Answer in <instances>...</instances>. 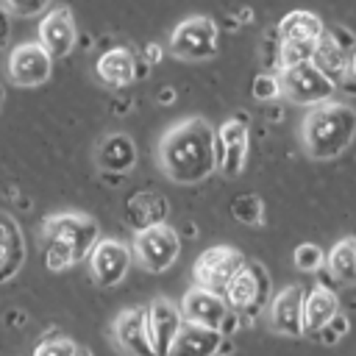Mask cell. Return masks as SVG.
<instances>
[{"label": "cell", "mask_w": 356, "mask_h": 356, "mask_svg": "<svg viewBox=\"0 0 356 356\" xmlns=\"http://www.w3.org/2000/svg\"><path fill=\"white\" fill-rule=\"evenodd\" d=\"M156 161L172 184H200L220 167L217 128L206 117H186L164 131Z\"/></svg>", "instance_id": "obj_1"}, {"label": "cell", "mask_w": 356, "mask_h": 356, "mask_svg": "<svg viewBox=\"0 0 356 356\" xmlns=\"http://www.w3.org/2000/svg\"><path fill=\"white\" fill-rule=\"evenodd\" d=\"M356 139V108L342 100H323L309 106L300 122V142L309 159L331 161L342 156Z\"/></svg>", "instance_id": "obj_2"}, {"label": "cell", "mask_w": 356, "mask_h": 356, "mask_svg": "<svg viewBox=\"0 0 356 356\" xmlns=\"http://www.w3.org/2000/svg\"><path fill=\"white\" fill-rule=\"evenodd\" d=\"M100 239V228L95 217L81 211H58L44 217L42 222V250L50 273H64L72 264L83 261L95 242Z\"/></svg>", "instance_id": "obj_3"}, {"label": "cell", "mask_w": 356, "mask_h": 356, "mask_svg": "<svg viewBox=\"0 0 356 356\" xmlns=\"http://www.w3.org/2000/svg\"><path fill=\"white\" fill-rule=\"evenodd\" d=\"M222 298L239 320L250 323V320L261 317L273 298V281H270L267 267L256 259H245L239 264V270L234 273V278L228 281Z\"/></svg>", "instance_id": "obj_4"}, {"label": "cell", "mask_w": 356, "mask_h": 356, "mask_svg": "<svg viewBox=\"0 0 356 356\" xmlns=\"http://www.w3.org/2000/svg\"><path fill=\"white\" fill-rule=\"evenodd\" d=\"M217 22L206 14H195L181 19L172 33H170V53L184 61H206L214 58L220 44H217Z\"/></svg>", "instance_id": "obj_5"}, {"label": "cell", "mask_w": 356, "mask_h": 356, "mask_svg": "<svg viewBox=\"0 0 356 356\" xmlns=\"http://www.w3.org/2000/svg\"><path fill=\"white\" fill-rule=\"evenodd\" d=\"M131 253L136 256L139 267H145L147 273H164L181 256V236H178V231L172 225L161 222V225L136 231Z\"/></svg>", "instance_id": "obj_6"}, {"label": "cell", "mask_w": 356, "mask_h": 356, "mask_svg": "<svg viewBox=\"0 0 356 356\" xmlns=\"http://www.w3.org/2000/svg\"><path fill=\"white\" fill-rule=\"evenodd\" d=\"M181 317L186 323H195V325H203V328H211V331H220L222 337L234 334V328L242 323L225 303L222 295H214L209 289H200V286H192L181 306H178Z\"/></svg>", "instance_id": "obj_7"}, {"label": "cell", "mask_w": 356, "mask_h": 356, "mask_svg": "<svg viewBox=\"0 0 356 356\" xmlns=\"http://www.w3.org/2000/svg\"><path fill=\"white\" fill-rule=\"evenodd\" d=\"M86 261H89L92 281L100 289H111V286H117V284L125 281V275L131 270V261H134V253H131V248L122 239L100 236L95 242V248L89 250Z\"/></svg>", "instance_id": "obj_8"}, {"label": "cell", "mask_w": 356, "mask_h": 356, "mask_svg": "<svg viewBox=\"0 0 356 356\" xmlns=\"http://www.w3.org/2000/svg\"><path fill=\"white\" fill-rule=\"evenodd\" d=\"M245 261V256L231 248V245H214V248H206L195 264H192V278H195V286L200 289H209L214 295H222L228 281L234 278V273L239 270V264Z\"/></svg>", "instance_id": "obj_9"}, {"label": "cell", "mask_w": 356, "mask_h": 356, "mask_svg": "<svg viewBox=\"0 0 356 356\" xmlns=\"http://www.w3.org/2000/svg\"><path fill=\"white\" fill-rule=\"evenodd\" d=\"M278 83H281V95L298 106H317L334 97V83L312 61L281 70Z\"/></svg>", "instance_id": "obj_10"}, {"label": "cell", "mask_w": 356, "mask_h": 356, "mask_svg": "<svg viewBox=\"0 0 356 356\" xmlns=\"http://www.w3.org/2000/svg\"><path fill=\"white\" fill-rule=\"evenodd\" d=\"M8 81L19 89L42 86L53 75V58L39 42H19L8 53Z\"/></svg>", "instance_id": "obj_11"}, {"label": "cell", "mask_w": 356, "mask_h": 356, "mask_svg": "<svg viewBox=\"0 0 356 356\" xmlns=\"http://www.w3.org/2000/svg\"><path fill=\"white\" fill-rule=\"evenodd\" d=\"M36 42L47 50V56L56 61V58H64L72 53L75 42H78V28H75V17L67 6H56V8H47L39 19V28H36Z\"/></svg>", "instance_id": "obj_12"}, {"label": "cell", "mask_w": 356, "mask_h": 356, "mask_svg": "<svg viewBox=\"0 0 356 356\" xmlns=\"http://www.w3.org/2000/svg\"><path fill=\"white\" fill-rule=\"evenodd\" d=\"M303 286L289 284L267 303V323L273 334L281 337H303Z\"/></svg>", "instance_id": "obj_13"}, {"label": "cell", "mask_w": 356, "mask_h": 356, "mask_svg": "<svg viewBox=\"0 0 356 356\" xmlns=\"http://www.w3.org/2000/svg\"><path fill=\"white\" fill-rule=\"evenodd\" d=\"M350 36L348 31L342 28H334V31H323V36L314 42V53H312V64L331 81H342L348 75V64H350Z\"/></svg>", "instance_id": "obj_14"}, {"label": "cell", "mask_w": 356, "mask_h": 356, "mask_svg": "<svg viewBox=\"0 0 356 356\" xmlns=\"http://www.w3.org/2000/svg\"><path fill=\"white\" fill-rule=\"evenodd\" d=\"M184 317L178 312V306L167 298H156L145 306V325H147V339L153 348V356H164L170 342L175 339L178 328H181Z\"/></svg>", "instance_id": "obj_15"}, {"label": "cell", "mask_w": 356, "mask_h": 356, "mask_svg": "<svg viewBox=\"0 0 356 356\" xmlns=\"http://www.w3.org/2000/svg\"><path fill=\"white\" fill-rule=\"evenodd\" d=\"M225 353H228V345L220 331L184 320L164 356H225Z\"/></svg>", "instance_id": "obj_16"}, {"label": "cell", "mask_w": 356, "mask_h": 356, "mask_svg": "<svg viewBox=\"0 0 356 356\" xmlns=\"http://www.w3.org/2000/svg\"><path fill=\"white\" fill-rule=\"evenodd\" d=\"M220 167L225 175H239L248 164V114L231 117L217 128Z\"/></svg>", "instance_id": "obj_17"}, {"label": "cell", "mask_w": 356, "mask_h": 356, "mask_svg": "<svg viewBox=\"0 0 356 356\" xmlns=\"http://www.w3.org/2000/svg\"><path fill=\"white\" fill-rule=\"evenodd\" d=\"M167 214H170L167 197H164L161 192H153V189L131 192V195L125 197V203H122V217H125V222L134 228V234L167 222Z\"/></svg>", "instance_id": "obj_18"}, {"label": "cell", "mask_w": 356, "mask_h": 356, "mask_svg": "<svg viewBox=\"0 0 356 356\" xmlns=\"http://www.w3.org/2000/svg\"><path fill=\"white\" fill-rule=\"evenodd\" d=\"M111 334H114V342L128 356H153V348L147 339V325H145V306L120 312L111 325Z\"/></svg>", "instance_id": "obj_19"}, {"label": "cell", "mask_w": 356, "mask_h": 356, "mask_svg": "<svg viewBox=\"0 0 356 356\" xmlns=\"http://www.w3.org/2000/svg\"><path fill=\"white\" fill-rule=\"evenodd\" d=\"M95 161L100 170L111 175H122L136 164V142L122 131L106 134L95 147Z\"/></svg>", "instance_id": "obj_20"}, {"label": "cell", "mask_w": 356, "mask_h": 356, "mask_svg": "<svg viewBox=\"0 0 356 356\" xmlns=\"http://www.w3.org/2000/svg\"><path fill=\"white\" fill-rule=\"evenodd\" d=\"M95 72L106 86L122 89V86L136 81V58L128 47H111V50L100 53V58L95 64Z\"/></svg>", "instance_id": "obj_21"}, {"label": "cell", "mask_w": 356, "mask_h": 356, "mask_svg": "<svg viewBox=\"0 0 356 356\" xmlns=\"http://www.w3.org/2000/svg\"><path fill=\"white\" fill-rule=\"evenodd\" d=\"M25 264V236L11 217H0V284L14 278Z\"/></svg>", "instance_id": "obj_22"}, {"label": "cell", "mask_w": 356, "mask_h": 356, "mask_svg": "<svg viewBox=\"0 0 356 356\" xmlns=\"http://www.w3.org/2000/svg\"><path fill=\"white\" fill-rule=\"evenodd\" d=\"M339 312V298L328 286H314L303 295V334H317Z\"/></svg>", "instance_id": "obj_23"}, {"label": "cell", "mask_w": 356, "mask_h": 356, "mask_svg": "<svg viewBox=\"0 0 356 356\" xmlns=\"http://www.w3.org/2000/svg\"><path fill=\"white\" fill-rule=\"evenodd\" d=\"M325 25L317 14L306 11V8H295L289 14L281 17L278 22V36L281 39H298V42H317L323 36Z\"/></svg>", "instance_id": "obj_24"}, {"label": "cell", "mask_w": 356, "mask_h": 356, "mask_svg": "<svg viewBox=\"0 0 356 356\" xmlns=\"http://www.w3.org/2000/svg\"><path fill=\"white\" fill-rule=\"evenodd\" d=\"M331 278L339 284H356V236H342L325 256V264Z\"/></svg>", "instance_id": "obj_25"}, {"label": "cell", "mask_w": 356, "mask_h": 356, "mask_svg": "<svg viewBox=\"0 0 356 356\" xmlns=\"http://www.w3.org/2000/svg\"><path fill=\"white\" fill-rule=\"evenodd\" d=\"M231 217L242 225H261L264 222V200L256 192H242L231 200Z\"/></svg>", "instance_id": "obj_26"}, {"label": "cell", "mask_w": 356, "mask_h": 356, "mask_svg": "<svg viewBox=\"0 0 356 356\" xmlns=\"http://www.w3.org/2000/svg\"><path fill=\"white\" fill-rule=\"evenodd\" d=\"M312 53H314V42L281 39V44H278V64H281V70H286V67H298V64L312 61Z\"/></svg>", "instance_id": "obj_27"}, {"label": "cell", "mask_w": 356, "mask_h": 356, "mask_svg": "<svg viewBox=\"0 0 356 356\" xmlns=\"http://www.w3.org/2000/svg\"><path fill=\"white\" fill-rule=\"evenodd\" d=\"M292 264H295L298 270H303V273H317V270H323V264H325V253H323L320 245H314V242H300V245L292 250Z\"/></svg>", "instance_id": "obj_28"}, {"label": "cell", "mask_w": 356, "mask_h": 356, "mask_svg": "<svg viewBox=\"0 0 356 356\" xmlns=\"http://www.w3.org/2000/svg\"><path fill=\"white\" fill-rule=\"evenodd\" d=\"M348 331H350V320H348V314L339 309V312H337V314L317 331V339H320L323 345H337Z\"/></svg>", "instance_id": "obj_29"}, {"label": "cell", "mask_w": 356, "mask_h": 356, "mask_svg": "<svg viewBox=\"0 0 356 356\" xmlns=\"http://www.w3.org/2000/svg\"><path fill=\"white\" fill-rule=\"evenodd\" d=\"M250 95L259 100V103H267V100H275L281 97V83H278V75H270V72H259L250 83Z\"/></svg>", "instance_id": "obj_30"}, {"label": "cell", "mask_w": 356, "mask_h": 356, "mask_svg": "<svg viewBox=\"0 0 356 356\" xmlns=\"http://www.w3.org/2000/svg\"><path fill=\"white\" fill-rule=\"evenodd\" d=\"M8 17H39L50 8V0H3L0 3Z\"/></svg>", "instance_id": "obj_31"}, {"label": "cell", "mask_w": 356, "mask_h": 356, "mask_svg": "<svg viewBox=\"0 0 356 356\" xmlns=\"http://www.w3.org/2000/svg\"><path fill=\"white\" fill-rule=\"evenodd\" d=\"M75 348L78 345L72 339H67V337H50V339H44V342L36 345L33 356H72Z\"/></svg>", "instance_id": "obj_32"}, {"label": "cell", "mask_w": 356, "mask_h": 356, "mask_svg": "<svg viewBox=\"0 0 356 356\" xmlns=\"http://www.w3.org/2000/svg\"><path fill=\"white\" fill-rule=\"evenodd\" d=\"M8 39H11V17H8V11L0 6V50L8 44Z\"/></svg>", "instance_id": "obj_33"}, {"label": "cell", "mask_w": 356, "mask_h": 356, "mask_svg": "<svg viewBox=\"0 0 356 356\" xmlns=\"http://www.w3.org/2000/svg\"><path fill=\"white\" fill-rule=\"evenodd\" d=\"M161 56H164V50H161V44H156V42H147V44L142 47L145 64H156V61H161Z\"/></svg>", "instance_id": "obj_34"}, {"label": "cell", "mask_w": 356, "mask_h": 356, "mask_svg": "<svg viewBox=\"0 0 356 356\" xmlns=\"http://www.w3.org/2000/svg\"><path fill=\"white\" fill-rule=\"evenodd\" d=\"M156 100H159V103H164V106H167V103H172V100H175V89H172V86H164V89L156 95Z\"/></svg>", "instance_id": "obj_35"}, {"label": "cell", "mask_w": 356, "mask_h": 356, "mask_svg": "<svg viewBox=\"0 0 356 356\" xmlns=\"http://www.w3.org/2000/svg\"><path fill=\"white\" fill-rule=\"evenodd\" d=\"M236 17H239L242 22H250V19H253V11H250V8H242V11H236Z\"/></svg>", "instance_id": "obj_36"}, {"label": "cell", "mask_w": 356, "mask_h": 356, "mask_svg": "<svg viewBox=\"0 0 356 356\" xmlns=\"http://www.w3.org/2000/svg\"><path fill=\"white\" fill-rule=\"evenodd\" d=\"M348 72L356 78V47H353V53H350V64H348Z\"/></svg>", "instance_id": "obj_37"}, {"label": "cell", "mask_w": 356, "mask_h": 356, "mask_svg": "<svg viewBox=\"0 0 356 356\" xmlns=\"http://www.w3.org/2000/svg\"><path fill=\"white\" fill-rule=\"evenodd\" d=\"M72 356H92V350H89V348H81V345H78V348H75V353H72Z\"/></svg>", "instance_id": "obj_38"}, {"label": "cell", "mask_w": 356, "mask_h": 356, "mask_svg": "<svg viewBox=\"0 0 356 356\" xmlns=\"http://www.w3.org/2000/svg\"><path fill=\"white\" fill-rule=\"evenodd\" d=\"M3 97H6V95H3V86H0V106H3Z\"/></svg>", "instance_id": "obj_39"}]
</instances>
